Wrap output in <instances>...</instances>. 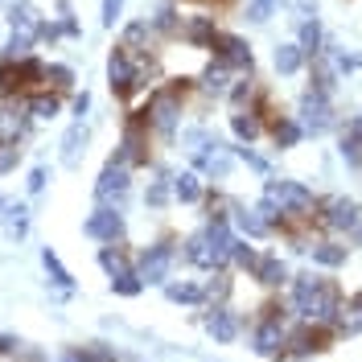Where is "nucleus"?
Segmentation results:
<instances>
[{
	"label": "nucleus",
	"instance_id": "a18cd8bd",
	"mask_svg": "<svg viewBox=\"0 0 362 362\" xmlns=\"http://www.w3.org/2000/svg\"><path fill=\"white\" fill-rule=\"evenodd\" d=\"M33 33H37V42H49V45H54L58 37H66V25H62V17H58V21H54V17H42Z\"/></svg>",
	"mask_w": 362,
	"mask_h": 362
},
{
	"label": "nucleus",
	"instance_id": "cd10ccee",
	"mask_svg": "<svg viewBox=\"0 0 362 362\" xmlns=\"http://www.w3.org/2000/svg\"><path fill=\"white\" fill-rule=\"evenodd\" d=\"M42 268H45V276H49V284H54L62 296L74 293V276L66 272V264L58 259V251L54 247H42Z\"/></svg>",
	"mask_w": 362,
	"mask_h": 362
},
{
	"label": "nucleus",
	"instance_id": "7ed1b4c3",
	"mask_svg": "<svg viewBox=\"0 0 362 362\" xmlns=\"http://www.w3.org/2000/svg\"><path fill=\"white\" fill-rule=\"evenodd\" d=\"M230 247H235L230 218H206L202 230L185 239V259L202 272H218L230 264Z\"/></svg>",
	"mask_w": 362,
	"mask_h": 362
},
{
	"label": "nucleus",
	"instance_id": "0eeeda50",
	"mask_svg": "<svg viewBox=\"0 0 362 362\" xmlns=\"http://www.w3.org/2000/svg\"><path fill=\"white\" fill-rule=\"evenodd\" d=\"M317 223L325 230H338V235H350L362 226V206L346 194H325L317 198Z\"/></svg>",
	"mask_w": 362,
	"mask_h": 362
},
{
	"label": "nucleus",
	"instance_id": "6ab92c4d",
	"mask_svg": "<svg viewBox=\"0 0 362 362\" xmlns=\"http://www.w3.org/2000/svg\"><path fill=\"white\" fill-rule=\"evenodd\" d=\"M239 329H243L239 313H230L226 305H210V313H206V334H210V338L214 341H235Z\"/></svg>",
	"mask_w": 362,
	"mask_h": 362
},
{
	"label": "nucleus",
	"instance_id": "b1692460",
	"mask_svg": "<svg viewBox=\"0 0 362 362\" xmlns=\"http://www.w3.org/2000/svg\"><path fill=\"white\" fill-rule=\"evenodd\" d=\"M173 202H181V206H198V202H206V181H202V173H177L173 177Z\"/></svg>",
	"mask_w": 362,
	"mask_h": 362
},
{
	"label": "nucleus",
	"instance_id": "79ce46f5",
	"mask_svg": "<svg viewBox=\"0 0 362 362\" xmlns=\"http://www.w3.org/2000/svg\"><path fill=\"white\" fill-rule=\"evenodd\" d=\"M255 259H259V251L251 247V239L235 235V247H230V264H235L239 272H251V268H255Z\"/></svg>",
	"mask_w": 362,
	"mask_h": 362
},
{
	"label": "nucleus",
	"instance_id": "58836bf2",
	"mask_svg": "<svg viewBox=\"0 0 362 362\" xmlns=\"http://www.w3.org/2000/svg\"><path fill=\"white\" fill-rule=\"evenodd\" d=\"M0 214H4V230H8L13 239H25V235H29V206L25 202H8Z\"/></svg>",
	"mask_w": 362,
	"mask_h": 362
},
{
	"label": "nucleus",
	"instance_id": "603ef678",
	"mask_svg": "<svg viewBox=\"0 0 362 362\" xmlns=\"http://www.w3.org/2000/svg\"><path fill=\"white\" fill-rule=\"evenodd\" d=\"M45 181H49V173H45L42 165H37V169L29 173V194H42V189H45Z\"/></svg>",
	"mask_w": 362,
	"mask_h": 362
},
{
	"label": "nucleus",
	"instance_id": "9b49d317",
	"mask_svg": "<svg viewBox=\"0 0 362 362\" xmlns=\"http://www.w3.org/2000/svg\"><path fill=\"white\" fill-rule=\"evenodd\" d=\"M210 54H214L223 66H230L235 74H251V70H255V54H251L247 37H239V33L218 29V37H214V45H210Z\"/></svg>",
	"mask_w": 362,
	"mask_h": 362
},
{
	"label": "nucleus",
	"instance_id": "c756f323",
	"mask_svg": "<svg viewBox=\"0 0 362 362\" xmlns=\"http://www.w3.org/2000/svg\"><path fill=\"white\" fill-rule=\"evenodd\" d=\"M99 268L107 272V280H112V276L132 272L136 264H132V255H128V247H124V243H103V247H99Z\"/></svg>",
	"mask_w": 362,
	"mask_h": 362
},
{
	"label": "nucleus",
	"instance_id": "4be33fe9",
	"mask_svg": "<svg viewBox=\"0 0 362 362\" xmlns=\"http://www.w3.org/2000/svg\"><path fill=\"white\" fill-rule=\"evenodd\" d=\"M334 329H338V338H354V334H362V288L341 300L338 317H334Z\"/></svg>",
	"mask_w": 362,
	"mask_h": 362
},
{
	"label": "nucleus",
	"instance_id": "3c124183",
	"mask_svg": "<svg viewBox=\"0 0 362 362\" xmlns=\"http://www.w3.org/2000/svg\"><path fill=\"white\" fill-rule=\"evenodd\" d=\"M70 107H74V115L83 119V115L90 112V90H74V95H70Z\"/></svg>",
	"mask_w": 362,
	"mask_h": 362
},
{
	"label": "nucleus",
	"instance_id": "20e7f679",
	"mask_svg": "<svg viewBox=\"0 0 362 362\" xmlns=\"http://www.w3.org/2000/svg\"><path fill=\"white\" fill-rule=\"evenodd\" d=\"M334 338H338L334 325H325V321H300L296 329H288L276 362H305L309 354H325L334 346Z\"/></svg>",
	"mask_w": 362,
	"mask_h": 362
},
{
	"label": "nucleus",
	"instance_id": "49530a36",
	"mask_svg": "<svg viewBox=\"0 0 362 362\" xmlns=\"http://www.w3.org/2000/svg\"><path fill=\"white\" fill-rule=\"evenodd\" d=\"M21 165V144H13V140H0V177L4 173H13Z\"/></svg>",
	"mask_w": 362,
	"mask_h": 362
},
{
	"label": "nucleus",
	"instance_id": "423d86ee",
	"mask_svg": "<svg viewBox=\"0 0 362 362\" xmlns=\"http://www.w3.org/2000/svg\"><path fill=\"white\" fill-rule=\"evenodd\" d=\"M115 160H124L128 169H144V165H153V128H148V119L144 112H128L124 119V136H119V144H115Z\"/></svg>",
	"mask_w": 362,
	"mask_h": 362
},
{
	"label": "nucleus",
	"instance_id": "9d476101",
	"mask_svg": "<svg viewBox=\"0 0 362 362\" xmlns=\"http://www.w3.org/2000/svg\"><path fill=\"white\" fill-rule=\"evenodd\" d=\"M173 259H177V251L169 239H160V243H148V247L136 255V276L144 280V288L148 284H165L169 280V272H173Z\"/></svg>",
	"mask_w": 362,
	"mask_h": 362
},
{
	"label": "nucleus",
	"instance_id": "a19ab883",
	"mask_svg": "<svg viewBox=\"0 0 362 362\" xmlns=\"http://www.w3.org/2000/svg\"><path fill=\"white\" fill-rule=\"evenodd\" d=\"M202 288H206V305H226V296H230V276H226V268L210 272V280H206Z\"/></svg>",
	"mask_w": 362,
	"mask_h": 362
},
{
	"label": "nucleus",
	"instance_id": "4468645a",
	"mask_svg": "<svg viewBox=\"0 0 362 362\" xmlns=\"http://www.w3.org/2000/svg\"><path fill=\"white\" fill-rule=\"evenodd\" d=\"M189 157H194V173H202V177H210V181H226L230 169H235V153L223 148L218 140H206L202 148L189 153Z\"/></svg>",
	"mask_w": 362,
	"mask_h": 362
},
{
	"label": "nucleus",
	"instance_id": "f257e3e1",
	"mask_svg": "<svg viewBox=\"0 0 362 362\" xmlns=\"http://www.w3.org/2000/svg\"><path fill=\"white\" fill-rule=\"evenodd\" d=\"M338 309H341V288L329 276L300 272L293 280V313L300 321H325V325H334Z\"/></svg>",
	"mask_w": 362,
	"mask_h": 362
},
{
	"label": "nucleus",
	"instance_id": "393cba45",
	"mask_svg": "<svg viewBox=\"0 0 362 362\" xmlns=\"http://www.w3.org/2000/svg\"><path fill=\"white\" fill-rule=\"evenodd\" d=\"M230 83H235V70L223 66L218 58H210V66L198 74V87H202L206 95H214V99H218V95H226V90H230Z\"/></svg>",
	"mask_w": 362,
	"mask_h": 362
},
{
	"label": "nucleus",
	"instance_id": "f704fd0d",
	"mask_svg": "<svg viewBox=\"0 0 362 362\" xmlns=\"http://www.w3.org/2000/svg\"><path fill=\"white\" fill-rule=\"evenodd\" d=\"M226 95H230V112H243V107H255V103H259V99H264V90H259V83H255V78H239V83H230V90H226Z\"/></svg>",
	"mask_w": 362,
	"mask_h": 362
},
{
	"label": "nucleus",
	"instance_id": "1a4fd4ad",
	"mask_svg": "<svg viewBox=\"0 0 362 362\" xmlns=\"http://www.w3.org/2000/svg\"><path fill=\"white\" fill-rule=\"evenodd\" d=\"M296 119H300V128L305 136H321L329 132L334 124H338V115H334V99L325 95V90H305L300 95V103H296Z\"/></svg>",
	"mask_w": 362,
	"mask_h": 362
},
{
	"label": "nucleus",
	"instance_id": "4c0bfd02",
	"mask_svg": "<svg viewBox=\"0 0 362 362\" xmlns=\"http://www.w3.org/2000/svg\"><path fill=\"white\" fill-rule=\"evenodd\" d=\"M33 49H37V33H29V29H13V37L4 42V54H0V58L17 62V58H29Z\"/></svg>",
	"mask_w": 362,
	"mask_h": 362
},
{
	"label": "nucleus",
	"instance_id": "6e6552de",
	"mask_svg": "<svg viewBox=\"0 0 362 362\" xmlns=\"http://www.w3.org/2000/svg\"><path fill=\"white\" fill-rule=\"evenodd\" d=\"M288 338V325H284V309L280 305H268L259 321H255V329H251V350L259 354V358H276L280 354V346Z\"/></svg>",
	"mask_w": 362,
	"mask_h": 362
},
{
	"label": "nucleus",
	"instance_id": "864d4df0",
	"mask_svg": "<svg viewBox=\"0 0 362 362\" xmlns=\"http://www.w3.org/2000/svg\"><path fill=\"white\" fill-rule=\"evenodd\" d=\"M189 4H202V8H226L230 0H189Z\"/></svg>",
	"mask_w": 362,
	"mask_h": 362
},
{
	"label": "nucleus",
	"instance_id": "c85d7f7f",
	"mask_svg": "<svg viewBox=\"0 0 362 362\" xmlns=\"http://www.w3.org/2000/svg\"><path fill=\"white\" fill-rule=\"evenodd\" d=\"M148 25H153V33H157V37H177V29H181L177 4H173V0H157V8H153Z\"/></svg>",
	"mask_w": 362,
	"mask_h": 362
},
{
	"label": "nucleus",
	"instance_id": "412c9836",
	"mask_svg": "<svg viewBox=\"0 0 362 362\" xmlns=\"http://www.w3.org/2000/svg\"><path fill=\"white\" fill-rule=\"evenodd\" d=\"M268 136H272V144H276L280 153H288V148H296V144L305 140V128H300L296 115H272L268 119Z\"/></svg>",
	"mask_w": 362,
	"mask_h": 362
},
{
	"label": "nucleus",
	"instance_id": "8fccbe9b",
	"mask_svg": "<svg viewBox=\"0 0 362 362\" xmlns=\"http://www.w3.org/2000/svg\"><path fill=\"white\" fill-rule=\"evenodd\" d=\"M119 13H124V0H103V17H99V21L112 29V25L119 21Z\"/></svg>",
	"mask_w": 362,
	"mask_h": 362
},
{
	"label": "nucleus",
	"instance_id": "473e14b6",
	"mask_svg": "<svg viewBox=\"0 0 362 362\" xmlns=\"http://www.w3.org/2000/svg\"><path fill=\"white\" fill-rule=\"evenodd\" d=\"M165 296H169L173 305H202L206 288L198 280H165Z\"/></svg>",
	"mask_w": 362,
	"mask_h": 362
},
{
	"label": "nucleus",
	"instance_id": "f8f14e48",
	"mask_svg": "<svg viewBox=\"0 0 362 362\" xmlns=\"http://www.w3.org/2000/svg\"><path fill=\"white\" fill-rule=\"evenodd\" d=\"M128 189H132V169L124 165V160H107L103 165V173H99V181H95V202L103 206H119L124 198H128Z\"/></svg>",
	"mask_w": 362,
	"mask_h": 362
},
{
	"label": "nucleus",
	"instance_id": "c9c22d12",
	"mask_svg": "<svg viewBox=\"0 0 362 362\" xmlns=\"http://www.w3.org/2000/svg\"><path fill=\"white\" fill-rule=\"evenodd\" d=\"M4 17H8V25L13 29H37V21H42V13L33 8V0H8V8H4Z\"/></svg>",
	"mask_w": 362,
	"mask_h": 362
},
{
	"label": "nucleus",
	"instance_id": "ddd939ff",
	"mask_svg": "<svg viewBox=\"0 0 362 362\" xmlns=\"http://www.w3.org/2000/svg\"><path fill=\"white\" fill-rule=\"evenodd\" d=\"M83 235L95 239V243H124V214H119V206H103L99 202L87 214Z\"/></svg>",
	"mask_w": 362,
	"mask_h": 362
},
{
	"label": "nucleus",
	"instance_id": "aec40b11",
	"mask_svg": "<svg viewBox=\"0 0 362 362\" xmlns=\"http://www.w3.org/2000/svg\"><path fill=\"white\" fill-rule=\"evenodd\" d=\"M251 280L264 284V288H284V284H288V264H284L280 255L264 251V255L255 259V268H251Z\"/></svg>",
	"mask_w": 362,
	"mask_h": 362
},
{
	"label": "nucleus",
	"instance_id": "2f4dec72",
	"mask_svg": "<svg viewBox=\"0 0 362 362\" xmlns=\"http://www.w3.org/2000/svg\"><path fill=\"white\" fill-rule=\"evenodd\" d=\"M296 45L305 49V58H309V62H313L317 54L325 49V29H321V21H317V17H305V21H300V33H296Z\"/></svg>",
	"mask_w": 362,
	"mask_h": 362
},
{
	"label": "nucleus",
	"instance_id": "5fc2aeb1",
	"mask_svg": "<svg viewBox=\"0 0 362 362\" xmlns=\"http://www.w3.org/2000/svg\"><path fill=\"white\" fill-rule=\"evenodd\" d=\"M4 206H8V198H4V194H0V210H4Z\"/></svg>",
	"mask_w": 362,
	"mask_h": 362
},
{
	"label": "nucleus",
	"instance_id": "f3484780",
	"mask_svg": "<svg viewBox=\"0 0 362 362\" xmlns=\"http://www.w3.org/2000/svg\"><path fill=\"white\" fill-rule=\"evenodd\" d=\"M21 107L29 112V119H33V124H45V119L62 115V107H66V95H62V90H49V87L29 90V95L21 99Z\"/></svg>",
	"mask_w": 362,
	"mask_h": 362
},
{
	"label": "nucleus",
	"instance_id": "5701e85b",
	"mask_svg": "<svg viewBox=\"0 0 362 362\" xmlns=\"http://www.w3.org/2000/svg\"><path fill=\"white\" fill-rule=\"evenodd\" d=\"M338 153H341V160H346V165L362 169V115L346 119V128H341V140H338Z\"/></svg>",
	"mask_w": 362,
	"mask_h": 362
},
{
	"label": "nucleus",
	"instance_id": "a878e982",
	"mask_svg": "<svg viewBox=\"0 0 362 362\" xmlns=\"http://www.w3.org/2000/svg\"><path fill=\"white\" fill-rule=\"evenodd\" d=\"M87 140H90L87 124H83V119H74V124H70V132L62 136V165H66V169H74V165L83 160V153H87Z\"/></svg>",
	"mask_w": 362,
	"mask_h": 362
},
{
	"label": "nucleus",
	"instance_id": "de8ad7c7",
	"mask_svg": "<svg viewBox=\"0 0 362 362\" xmlns=\"http://www.w3.org/2000/svg\"><path fill=\"white\" fill-rule=\"evenodd\" d=\"M272 13H276V0H247V21L264 25Z\"/></svg>",
	"mask_w": 362,
	"mask_h": 362
},
{
	"label": "nucleus",
	"instance_id": "37998d69",
	"mask_svg": "<svg viewBox=\"0 0 362 362\" xmlns=\"http://www.w3.org/2000/svg\"><path fill=\"white\" fill-rule=\"evenodd\" d=\"M112 293L115 296H140V293H144V280L136 276V268L124 272V276H112Z\"/></svg>",
	"mask_w": 362,
	"mask_h": 362
},
{
	"label": "nucleus",
	"instance_id": "39448f33",
	"mask_svg": "<svg viewBox=\"0 0 362 362\" xmlns=\"http://www.w3.org/2000/svg\"><path fill=\"white\" fill-rule=\"evenodd\" d=\"M45 87V62L37 54L29 58H0V99H25L29 90H42Z\"/></svg>",
	"mask_w": 362,
	"mask_h": 362
},
{
	"label": "nucleus",
	"instance_id": "e433bc0d",
	"mask_svg": "<svg viewBox=\"0 0 362 362\" xmlns=\"http://www.w3.org/2000/svg\"><path fill=\"white\" fill-rule=\"evenodd\" d=\"M74 66L66 62H45V87L49 90H62V95H74Z\"/></svg>",
	"mask_w": 362,
	"mask_h": 362
},
{
	"label": "nucleus",
	"instance_id": "72a5a7b5",
	"mask_svg": "<svg viewBox=\"0 0 362 362\" xmlns=\"http://www.w3.org/2000/svg\"><path fill=\"white\" fill-rule=\"evenodd\" d=\"M309 255H313V264H321V268H341L350 247H341L334 239H317V243H309Z\"/></svg>",
	"mask_w": 362,
	"mask_h": 362
},
{
	"label": "nucleus",
	"instance_id": "ea45409f",
	"mask_svg": "<svg viewBox=\"0 0 362 362\" xmlns=\"http://www.w3.org/2000/svg\"><path fill=\"white\" fill-rule=\"evenodd\" d=\"M144 202L153 206V210H160V206L173 202V177H169V173H157V181H148V194H144Z\"/></svg>",
	"mask_w": 362,
	"mask_h": 362
},
{
	"label": "nucleus",
	"instance_id": "bb28decb",
	"mask_svg": "<svg viewBox=\"0 0 362 362\" xmlns=\"http://www.w3.org/2000/svg\"><path fill=\"white\" fill-rule=\"evenodd\" d=\"M153 37H157V33H153V25L148 21H128L124 25V33H119V45H124L128 54H153V49H148Z\"/></svg>",
	"mask_w": 362,
	"mask_h": 362
},
{
	"label": "nucleus",
	"instance_id": "a211bd4d",
	"mask_svg": "<svg viewBox=\"0 0 362 362\" xmlns=\"http://www.w3.org/2000/svg\"><path fill=\"white\" fill-rule=\"evenodd\" d=\"M230 132L239 144H255L259 136L268 132V119L259 107H243V112H230Z\"/></svg>",
	"mask_w": 362,
	"mask_h": 362
},
{
	"label": "nucleus",
	"instance_id": "c03bdc74",
	"mask_svg": "<svg viewBox=\"0 0 362 362\" xmlns=\"http://www.w3.org/2000/svg\"><path fill=\"white\" fill-rule=\"evenodd\" d=\"M78 350V362H119L115 350H107L103 341H87V346H74Z\"/></svg>",
	"mask_w": 362,
	"mask_h": 362
},
{
	"label": "nucleus",
	"instance_id": "dca6fc26",
	"mask_svg": "<svg viewBox=\"0 0 362 362\" xmlns=\"http://www.w3.org/2000/svg\"><path fill=\"white\" fill-rule=\"evenodd\" d=\"M177 37L189 49H210L214 45V37H218V21L210 17V13H194V17H181V29Z\"/></svg>",
	"mask_w": 362,
	"mask_h": 362
},
{
	"label": "nucleus",
	"instance_id": "7c9ffc66",
	"mask_svg": "<svg viewBox=\"0 0 362 362\" xmlns=\"http://www.w3.org/2000/svg\"><path fill=\"white\" fill-rule=\"evenodd\" d=\"M272 62H276V74H284V78H293V74H300L305 70V49L296 42H284V45H276V54H272Z\"/></svg>",
	"mask_w": 362,
	"mask_h": 362
},
{
	"label": "nucleus",
	"instance_id": "2eb2a0df",
	"mask_svg": "<svg viewBox=\"0 0 362 362\" xmlns=\"http://www.w3.org/2000/svg\"><path fill=\"white\" fill-rule=\"evenodd\" d=\"M33 132V119L21 107V99H0V140H13V144H25Z\"/></svg>",
	"mask_w": 362,
	"mask_h": 362
},
{
	"label": "nucleus",
	"instance_id": "09e8293b",
	"mask_svg": "<svg viewBox=\"0 0 362 362\" xmlns=\"http://www.w3.org/2000/svg\"><path fill=\"white\" fill-rule=\"evenodd\" d=\"M230 153H235V157L243 160V165H251L255 173H268V160H264V157H255V153H251L247 144H239V148H230Z\"/></svg>",
	"mask_w": 362,
	"mask_h": 362
},
{
	"label": "nucleus",
	"instance_id": "f03ea898",
	"mask_svg": "<svg viewBox=\"0 0 362 362\" xmlns=\"http://www.w3.org/2000/svg\"><path fill=\"white\" fill-rule=\"evenodd\" d=\"M185 95H189V78H165V83H157L144 95V107H136V112H144L153 136L173 140V132L181 124V112H185Z\"/></svg>",
	"mask_w": 362,
	"mask_h": 362
}]
</instances>
